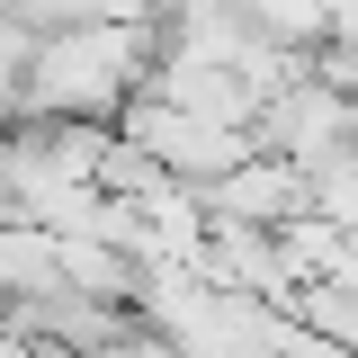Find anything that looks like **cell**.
<instances>
[{
  "instance_id": "cell-1",
  "label": "cell",
  "mask_w": 358,
  "mask_h": 358,
  "mask_svg": "<svg viewBox=\"0 0 358 358\" xmlns=\"http://www.w3.org/2000/svg\"><path fill=\"white\" fill-rule=\"evenodd\" d=\"M143 54H152V18L143 27H54L36 45V108L90 117L143 90Z\"/></svg>"
}]
</instances>
